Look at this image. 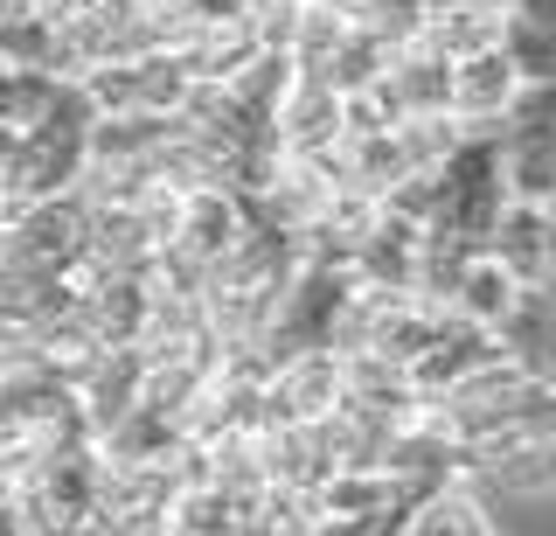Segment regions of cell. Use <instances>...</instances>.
I'll use <instances>...</instances> for the list:
<instances>
[{
    "label": "cell",
    "instance_id": "52a82bcc",
    "mask_svg": "<svg viewBox=\"0 0 556 536\" xmlns=\"http://www.w3.org/2000/svg\"><path fill=\"white\" fill-rule=\"evenodd\" d=\"M459 481H486L501 495H549L556 481V432H515V439L459 453Z\"/></svg>",
    "mask_w": 556,
    "mask_h": 536
},
{
    "label": "cell",
    "instance_id": "ba28073f",
    "mask_svg": "<svg viewBox=\"0 0 556 536\" xmlns=\"http://www.w3.org/2000/svg\"><path fill=\"white\" fill-rule=\"evenodd\" d=\"M271 140H278V153H306V161L334 153L341 147V98L313 71H292L286 98H278V112H271Z\"/></svg>",
    "mask_w": 556,
    "mask_h": 536
},
{
    "label": "cell",
    "instance_id": "30bf717a",
    "mask_svg": "<svg viewBox=\"0 0 556 536\" xmlns=\"http://www.w3.org/2000/svg\"><path fill=\"white\" fill-rule=\"evenodd\" d=\"M494 349L529 376H549V286H521L515 307L494 321Z\"/></svg>",
    "mask_w": 556,
    "mask_h": 536
},
{
    "label": "cell",
    "instance_id": "8992f818",
    "mask_svg": "<svg viewBox=\"0 0 556 536\" xmlns=\"http://www.w3.org/2000/svg\"><path fill=\"white\" fill-rule=\"evenodd\" d=\"M501 349H494V335L486 327H473V321H459V314H439V327H431V341L410 356V390H417V404H431V397H445L459 376H473V370H486Z\"/></svg>",
    "mask_w": 556,
    "mask_h": 536
},
{
    "label": "cell",
    "instance_id": "277c9868",
    "mask_svg": "<svg viewBox=\"0 0 556 536\" xmlns=\"http://www.w3.org/2000/svg\"><path fill=\"white\" fill-rule=\"evenodd\" d=\"M341 404V356L306 349L292 362L265 370V404H257V432L265 425H313Z\"/></svg>",
    "mask_w": 556,
    "mask_h": 536
},
{
    "label": "cell",
    "instance_id": "8fae6325",
    "mask_svg": "<svg viewBox=\"0 0 556 536\" xmlns=\"http://www.w3.org/2000/svg\"><path fill=\"white\" fill-rule=\"evenodd\" d=\"M404 536H494V515H486L473 481H445L439 495H425L404 515Z\"/></svg>",
    "mask_w": 556,
    "mask_h": 536
},
{
    "label": "cell",
    "instance_id": "7c38bea8",
    "mask_svg": "<svg viewBox=\"0 0 556 536\" xmlns=\"http://www.w3.org/2000/svg\"><path fill=\"white\" fill-rule=\"evenodd\" d=\"M515 292H521V286L508 279V272H501L486 251H473V258L459 265V279H452V292H445V314H459V321H473V327H486V335H494V321L515 307Z\"/></svg>",
    "mask_w": 556,
    "mask_h": 536
},
{
    "label": "cell",
    "instance_id": "5b68a950",
    "mask_svg": "<svg viewBox=\"0 0 556 536\" xmlns=\"http://www.w3.org/2000/svg\"><path fill=\"white\" fill-rule=\"evenodd\" d=\"M521 77L508 71V57H501V42L486 49H466V57H452V77H445V112L459 119L466 133H494L501 112L515 105Z\"/></svg>",
    "mask_w": 556,
    "mask_h": 536
},
{
    "label": "cell",
    "instance_id": "9c48e42d",
    "mask_svg": "<svg viewBox=\"0 0 556 536\" xmlns=\"http://www.w3.org/2000/svg\"><path fill=\"white\" fill-rule=\"evenodd\" d=\"M494 258L501 272H508L515 286H549L556 272V237H549V202H508L494 223V237L480 245Z\"/></svg>",
    "mask_w": 556,
    "mask_h": 536
},
{
    "label": "cell",
    "instance_id": "3957f363",
    "mask_svg": "<svg viewBox=\"0 0 556 536\" xmlns=\"http://www.w3.org/2000/svg\"><path fill=\"white\" fill-rule=\"evenodd\" d=\"M91 91L98 112H153V119H174L188 105V71L174 49H147V57H126V63H98V71L77 77Z\"/></svg>",
    "mask_w": 556,
    "mask_h": 536
},
{
    "label": "cell",
    "instance_id": "6da1fadb",
    "mask_svg": "<svg viewBox=\"0 0 556 536\" xmlns=\"http://www.w3.org/2000/svg\"><path fill=\"white\" fill-rule=\"evenodd\" d=\"M501 210H508V182H501V153L494 133H459V147L431 167V202H425V230H445L459 245H486Z\"/></svg>",
    "mask_w": 556,
    "mask_h": 536
},
{
    "label": "cell",
    "instance_id": "7a4b0ae2",
    "mask_svg": "<svg viewBox=\"0 0 556 536\" xmlns=\"http://www.w3.org/2000/svg\"><path fill=\"white\" fill-rule=\"evenodd\" d=\"M84 251H91V202L77 188L22 202L8 216V230H0V265H22V272H56V279H70V265Z\"/></svg>",
    "mask_w": 556,
    "mask_h": 536
},
{
    "label": "cell",
    "instance_id": "5bb4252c",
    "mask_svg": "<svg viewBox=\"0 0 556 536\" xmlns=\"http://www.w3.org/2000/svg\"><path fill=\"white\" fill-rule=\"evenodd\" d=\"M0 536H28V529H22V515H14V501H0Z\"/></svg>",
    "mask_w": 556,
    "mask_h": 536
},
{
    "label": "cell",
    "instance_id": "4fadbf2b",
    "mask_svg": "<svg viewBox=\"0 0 556 536\" xmlns=\"http://www.w3.org/2000/svg\"><path fill=\"white\" fill-rule=\"evenodd\" d=\"M501 57L521 84H556V28L549 22H529V14H508L501 8Z\"/></svg>",
    "mask_w": 556,
    "mask_h": 536
}]
</instances>
